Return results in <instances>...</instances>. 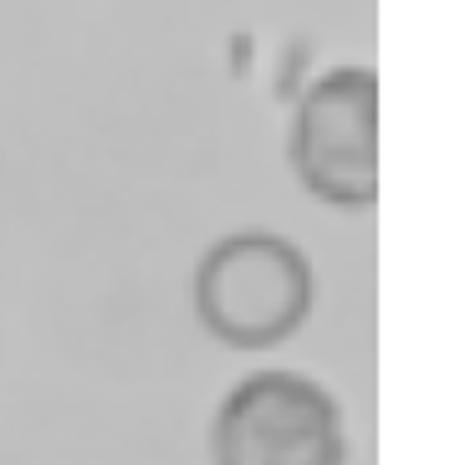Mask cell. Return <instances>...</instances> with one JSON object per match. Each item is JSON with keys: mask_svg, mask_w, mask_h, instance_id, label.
<instances>
[{"mask_svg": "<svg viewBox=\"0 0 455 465\" xmlns=\"http://www.w3.org/2000/svg\"><path fill=\"white\" fill-rule=\"evenodd\" d=\"M194 317L231 353L287 348L318 312V266L282 231H225L194 261Z\"/></svg>", "mask_w": 455, "mask_h": 465, "instance_id": "1", "label": "cell"}, {"mask_svg": "<svg viewBox=\"0 0 455 465\" xmlns=\"http://www.w3.org/2000/svg\"><path fill=\"white\" fill-rule=\"evenodd\" d=\"M348 410L318 373L251 369L210 414V465H348Z\"/></svg>", "mask_w": 455, "mask_h": 465, "instance_id": "2", "label": "cell"}, {"mask_svg": "<svg viewBox=\"0 0 455 465\" xmlns=\"http://www.w3.org/2000/svg\"><path fill=\"white\" fill-rule=\"evenodd\" d=\"M287 169L322 210L379 205V72L338 62L318 72L292 103Z\"/></svg>", "mask_w": 455, "mask_h": 465, "instance_id": "3", "label": "cell"}]
</instances>
